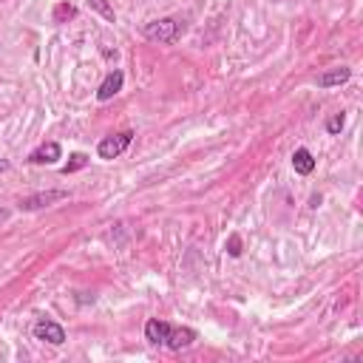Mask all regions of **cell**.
<instances>
[{"instance_id": "cell-1", "label": "cell", "mask_w": 363, "mask_h": 363, "mask_svg": "<svg viewBox=\"0 0 363 363\" xmlns=\"http://www.w3.org/2000/svg\"><path fill=\"white\" fill-rule=\"evenodd\" d=\"M142 34L147 37V40H153V43H176L182 34H184V26L179 23V20H173V17H162V20H150V23H145V28H142Z\"/></svg>"}, {"instance_id": "cell-2", "label": "cell", "mask_w": 363, "mask_h": 363, "mask_svg": "<svg viewBox=\"0 0 363 363\" xmlns=\"http://www.w3.org/2000/svg\"><path fill=\"white\" fill-rule=\"evenodd\" d=\"M130 139H133V130H119V133H111V136H105V139L96 145V153H99V159H116V156H122V153L128 150Z\"/></svg>"}, {"instance_id": "cell-3", "label": "cell", "mask_w": 363, "mask_h": 363, "mask_svg": "<svg viewBox=\"0 0 363 363\" xmlns=\"http://www.w3.org/2000/svg\"><path fill=\"white\" fill-rule=\"evenodd\" d=\"M193 340H196V329H190V326H173V323H167V332H164V340H162V346H167V349L179 352V349H187Z\"/></svg>"}, {"instance_id": "cell-4", "label": "cell", "mask_w": 363, "mask_h": 363, "mask_svg": "<svg viewBox=\"0 0 363 363\" xmlns=\"http://www.w3.org/2000/svg\"><path fill=\"white\" fill-rule=\"evenodd\" d=\"M34 337H37V340H45V343H51V346H60V343H65V329H62L57 320L40 318V320L34 323Z\"/></svg>"}, {"instance_id": "cell-5", "label": "cell", "mask_w": 363, "mask_h": 363, "mask_svg": "<svg viewBox=\"0 0 363 363\" xmlns=\"http://www.w3.org/2000/svg\"><path fill=\"white\" fill-rule=\"evenodd\" d=\"M60 199H68V193L65 190H45V193H34V196H26V199H20V210H40V207H48V204H54V201H60Z\"/></svg>"}, {"instance_id": "cell-6", "label": "cell", "mask_w": 363, "mask_h": 363, "mask_svg": "<svg viewBox=\"0 0 363 363\" xmlns=\"http://www.w3.org/2000/svg\"><path fill=\"white\" fill-rule=\"evenodd\" d=\"M122 82H125V74L119 71V68H113L102 82H99V88H96V99H111V96H116L119 91H122Z\"/></svg>"}, {"instance_id": "cell-7", "label": "cell", "mask_w": 363, "mask_h": 363, "mask_svg": "<svg viewBox=\"0 0 363 363\" xmlns=\"http://www.w3.org/2000/svg\"><path fill=\"white\" fill-rule=\"evenodd\" d=\"M60 156H62V147H60L57 142H45V145H40V147L28 156V162H31V164H54Z\"/></svg>"}, {"instance_id": "cell-8", "label": "cell", "mask_w": 363, "mask_h": 363, "mask_svg": "<svg viewBox=\"0 0 363 363\" xmlns=\"http://www.w3.org/2000/svg\"><path fill=\"white\" fill-rule=\"evenodd\" d=\"M352 77V68H346V65H340V68H332V71H323V74H318V88H332V85H343L346 79Z\"/></svg>"}, {"instance_id": "cell-9", "label": "cell", "mask_w": 363, "mask_h": 363, "mask_svg": "<svg viewBox=\"0 0 363 363\" xmlns=\"http://www.w3.org/2000/svg\"><path fill=\"white\" fill-rule=\"evenodd\" d=\"M292 167H295V173L309 176V173L315 170V156H312L306 147H298V150L292 153Z\"/></svg>"}, {"instance_id": "cell-10", "label": "cell", "mask_w": 363, "mask_h": 363, "mask_svg": "<svg viewBox=\"0 0 363 363\" xmlns=\"http://www.w3.org/2000/svg\"><path fill=\"white\" fill-rule=\"evenodd\" d=\"M77 17V9L71 3H57L54 6V23H68Z\"/></svg>"}, {"instance_id": "cell-11", "label": "cell", "mask_w": 363, "mask_h": 363, "mask_svg": "<svg viewBox=\"0 0 363 363\" xmlns=\"http://www.w3.org/2000/svg\"><path fill=\"white\" fill-rule=\"evenodd\" d=\"M343 125H346V113L343 111H337V113H332L329 119H326V130L335 136V133H340L343 130Z\"/></svg>"}, {"instance_id": "cell-12", "label": "cell", "mask_w": 363, "mask_h": 363, "mask_svg": "<svg viewBox=\"0 0 363 363\" xmlns=\"http://www.w3.org/2000/svg\"><path fill=\"white\" fill-rule=\"evenodd\" d=\"M88 6L94 9V11H99L105 20H111V23H116V14H113V9L108 6V0H88Z\"/></svg>"}, {"instance_id": "cell-13", "label": "cell", "mask_w": 363, "mask_h": 363, "mask_svg": "<svg viewBox=\"0 0 363 363\" xmlns=\"http://www.w3.org/2000/svg\"><path fill=\"white\" fill-rule=\"evenodd\" d=\"M85 162H88V156H85V153H74V156H71V162H68V164L62 167V173L68 176V173H74V170L85 167Z\"/></svg>"}, {"instance_id": "cell-14", "label": "cell", "mask_w": 363, "mask_h": 363, "mask_svg": "<svg viewBox=\"0 0 363 363\" xmlns=\"http://www.w3.org/2000/svg\"><path fill=\"white\" fill-rule=\"evenodd\" d=\"M227 252H230L233 258L241 255V235H238V233H233V235L227 238Z\"/></svg>"}, {"instance_id": "cell-15", "label": "cell", "mask_w": 363, "mask_h": 363, "mask_svg": "<svg viewBox=\"0 0 363 363\" xmlns=\"http://www.w3.org/2000/svg\"><path fill=\"white\" fill-rule=\"evenodd\" d=\"M6 170H9V162H6V159H0V173H6Z\"/></svg>"}]
</instances>
